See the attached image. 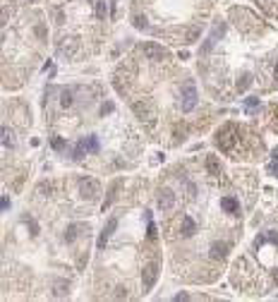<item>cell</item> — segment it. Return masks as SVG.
I'll use <instances>...</instances> for the list:
<instances>
[{
    "label": "cell",
    "instance_id": "7a4b0ae2",
    "mask_svg": "<svg viewBox=\"0 0 278 302\" xmlns=\"http://www.w3.org/2000/svg\"><path fill=\"white\" fill-rule=\"evenodd\" d=\"M141 53L149 58V60H163L168 53H165V48H161L159 43H144L141 46Z\"/></svg>",
    "mask_w": 278,
    "mask_h": 302
},
{
    "label": "cell",
    "instance_id": "9c48e42d",
    "mask_svg": "<svg viewBox=\"0 0 278 302\" xmlns=\"http://www.w3.org/2000/svg\"><path fill=\"white\" fill-rule=\"evenodd\" d=\"M207 168L211 175H218L221 173V168H218V163H216V156H208L207 158Z\"/></svg>",
    "mask_w": 278,
    "mask_h": 302
},
{
    "label": "cell",
    "instance_id": "277c9868",
    "mask_svg": "<svg viewBox=\"0 0 278 302\" xmlns=\"http://www.w3.org/2000/svg\"><path fill=\"white\" fill-rule=\"evenodd\" d=\"M159 206H161V211H170L175 206V194L170 192V190H163L159 194Z\"/></svg>",
    "mask_w": 278,
    "mask_h": 302
},
{
    "label": "cell",
    "instance_id": "ba28073f",
    "mask_svg": "<svg viewBox=\"0 0 278 302\" xmlns=\"http://www.w3.org/2000/svg\"><path fill=\"white\" fill-rule=\"evenodd\" d=\"M93 10H96V17L98 20H106L108 12H106V2L103 0H93Z\"/></svg>",
    "mask_w": 278,
    "mask_h": 302
},
{
    "label": "cell",
    "instance_id": "5bb4252c",
    "mask_svg": "<svg viewBox=\"0 0 278 302\" xmlns=\"http://www.w3.org/2000/svg\"><path fill=\"white\" fill-rule=\"evenodd\" d=\"M29 2H34V0H29Z\"/></svg>",
    "mask_w": 278,
    "mask_h": 302
},
{
    "label": "cell",
    "instance_id": "4fadbf2b",
    "mask_svg": "<svg viewBox=\"0 0 278 302\" xmlns=\"http://www.w3.org/2000/svg\"><path fill=\"white\" fill-rule=\"evenodd\" d=\"M256 103H259L256 99H247V110H255V108H256Z\"/></svg>",
    "mask_w": 278,
    "mask_h": 302
},
{
    "label": "cell",
    "instance_id": "30bf717a",
    "mask_svg": "<svg viewBox=\"0 0 278 302\" xmlns=\"http://www.w3.org/2000/svg\"><path fill=\"white\" fill-rule=\"evenodd\" d=\"M63 147H65V139H63V137H53V149L60 151Z\"/></svg>",
    "mask_w": 278,
    "mask_h": 302
},
{
    "label": "cell",
    "instance_id": "8992f818",
    "mask_svg": "<svg viewBox=\"0 0 278 302\" xmlns=\"http://www.w3.org/2000/svg\"><path fill=\"white\" fill-rule=\"evenodd\" d=\"M156 274H159L156 264H151V266H146V269H144V288H146V290H151V288H154V283H156Z\"/></svg>",
    "mask_w": 278,
    "mask_h": 302
},
{
    "label": "cell",
    "instance_id": "7c38bea8",
    "mask_svg": "<svg viewBox=\"0 0 278 302\" xmlns=\"http://www.w3.org/2000/svg\"><path fill=\"white\" fill-rule=\"evenodd\" d=\"M146 235H149V240L156 237V226H154V223H149V233H146Z\"/></svg>",
    "mask_w": 278,
    "mask_h": 302
},
{
    "label": "cell",
    "instance_id": "3957f363",
    "mask_svg": "<svg viewBox=\"0 0 278 302\" xmlns=\"http://www.w3.org/2000/svg\"><path fill=\"white\" fill-rule=\"evenodd\" d=\"M79 187H82V194H87V199H93V197L98 194V182L92 180V177H84V180L79 182Z\"/></svg>",
    "mask_w": 278,
    "mask_h": 302
},
{
    "label": "cell",
    "instance_id": "52a82bcc",
    "mask_svg": "<svg viewBox=\"0 0 278 302\" xmlns=\"http://www.w3.org/2000/svg\"><path fill=\"white\" fill-rule=\"evenodd\" d=\"M116 228H117V221H116V218H111V221H108V226H106V230H103V233H101V237H98V247H101V250L106 247L108 237H111V233H113Z\"/></svg>",
    "mask_w": 278,
    "mask_h": 302
},
{
    "label": "cell",
    "instance_id": "5b68a950",
    "mask_svg": "<svg viewBox=\"0 0 278 302\" xmlns=\"http://www.w3.org/2000/svg\"><path fill=\"white\" fill-rule=\"evenodd\" d=\"M221 206H223V211L231 216H240V204H237V199L235 197H223L221 199Z\"/></svg>",
    "mask_w": 278,
    "mask_h": 302
},
{
    "label": "cell",
    "instance_id": "6da1fadb",
    "mask_svg": "<svg viewBox=\"0 0 278 302\" xmlns=\"http://www.w3.org/2000/svg\"><path fill=\"white\" fill-rule=\"evenodd\" d=\"M194 106H197V86H194V82H185V86H183V110L189 113V110H194Z\"/></svg>",
    "mask_w": 278,
    "mask_h": 302
},
{
    "label": "cell",
    "instance_id": "8fae6325",
    "mask_svg": "<svg viewBox=\"0 0 278 302\" xmlns=\"http://www.w3.org/2000/svg\"><path fill=\"white\" fill-rule=\"evenodd\" d=\"M269 168H271V173H276V175H278V156H274V158H271V166H269Z\"/></svg>",
    "mask_w": 278,
    "mask_h": 302
}]
</instances>
